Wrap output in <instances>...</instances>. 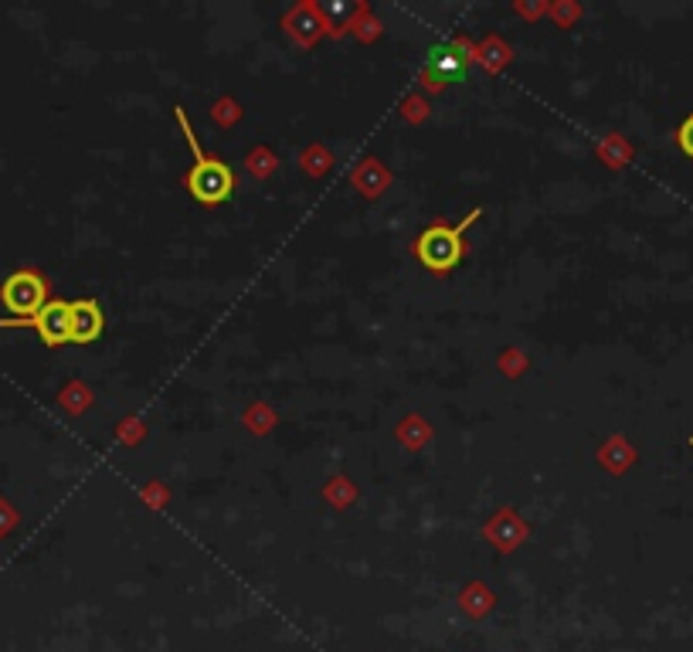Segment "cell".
<instances>
[{"label": "cell", "instance_id": "obj_1", "mask_svg": "<svg viewBox=\"0 0 693 652\" xmlns=\"http://www.w3.org/2000/svg\"><path fill=\"white\" fill-rule=\"evenodd\" d=\"M174 116L187 136V147L194 153V167L187 170V190L194 194V201H201V205H225L232 190H235V174H232V167L228 163H221L218 157H205L201 147H198V139H194L190 133V123L184 116V109L177 106L174 109Z\"/></svg>", "mask_w": 693, "mask_h": 652}, {"label": "cell", "instance_id": "obj_2", "mask_svg": "<svg viewBox=\"0 0 693 652\" xmlns=\"http://www.w3.org/2000/svg\"><path fill=\"white\" fill-rule=\"evenodd\" d=\"M477 218H480V208L469 211L456 229L453 224H435V229L422 232L419 238H414V255H419V262L429 272H438V275L453 272L462 262V235Z\"/></svg>", "mask_w": 693, "mask_h": 652}, {"label": "cell", "instance_id": "obj_3", "mask_svg": "<svg viewBox=\"0 0 693 652\" xmlns=\"http://www.w3.org/2000/svg\"><path fill=\"white\" fill-rule=\"evenodd\" d=\"M0 303H4L14 320H32L38 309L48 303V286H45V279L32 269H24V272H14L4 286H0Z\"/></svg>", "mask_w": 693, "mask_h": 652}, {"label": "cell", "instance_id": "obj_4", "mask_svg": "<svg viewBox=\"0 0 693 652\" xmlns=\"http://www.w3.org/2000/svg\"><path fill=\"white\" fill-rule=\"evenodd\" d=\"M0 327H35L45 347L72 344V303L48 299L32 320H0Z\"/></svg>", "mask_w": 693, "mask_h": 652}, {"label": "cell", "instance_id": "obj_5", "mask_svg": "<svg viewBox=\"0 0 693 652\" xmlns=\"http://www.w3.org/2000/svg\"><path fill=\"white\" fill-rule=\"evenodd\" d=\"M106 317L96 299H75L72 303V344H92L102 336Z\"/></svg>", "mask_w": 693, "mask_h": 652}, {"label": "cell", "instance_id": "obj_6", "mask_svg": "<svg viewBox=\"0 0 693 652\" xmlns=\"http://www.w3.org/2000/svg\"><path fill=\"white\" fill-rule=\"evenodd\" d=\"M466 62L469 54H462V48L449 45V48H435L429 54V65H425V78L435 75L438 82H459L466 75Z\"/></svg>", "mask_w": 693, "mask_h": 652}, {"label": "cell", "instance_id": "obj_7", "mask_svg": "<svg viewBox=\"0 0 693 652\" xmlns=\"http://www.w3.org/2000/svg\"><path fill=\"white\" fill-rule=\"evenodd\" d=\"M677 144H680V150L693 160V112L680 123V130H677Z\"/></svg>", "mask_w": 693, "mask_h": 652}, {"label": "cell", "instance_id": "obj_8", "mask_svg": "<svg viewBox=\"0 0 693 652\" xmlns=\"http://www.w3.org/2000/svg\"><path fill=\"white\" fill-rule=\"evenodd\" d=\"M690 445H693V439H690Z\"/></svg>", "mask_w": 693, "mask_h": 652}]
</instances>
